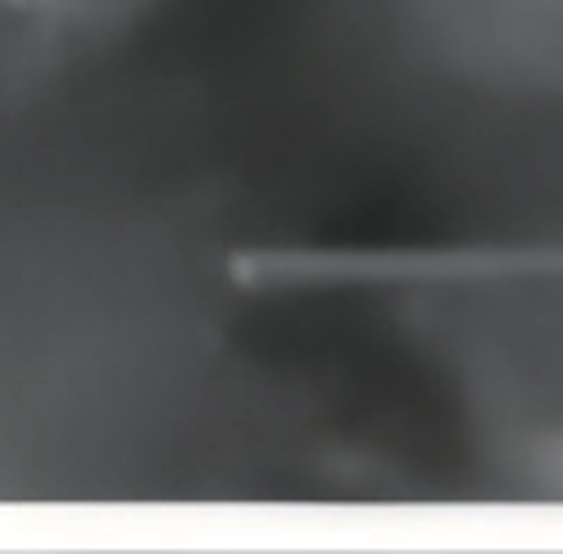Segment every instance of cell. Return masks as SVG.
<instances>
[{
  "mask_svg": "<svg viewBox=\"0 0 563 554\" xmlns=\"http://www.w3.org/2000/svg\"><path fill=\"white\" fill-rule=\"evenodd\" d=\"M423 48L459 79L563 97V0H411Z\"/></svg>",
  "mask_w": 563,
  "mask_h": 554,
  "instance_id": "obj_1",
  "label": "cell"
}]
</instances>
